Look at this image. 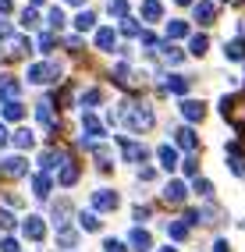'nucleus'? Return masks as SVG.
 <instances>
[{
  "instance_id": "nucleus-1",
  "label": "nucleus",
  "mask_w": 245,
  "mask_h": 252,
  "mask_svg": "<svg viewBox=\"0 0 245 252\" xmlns=\"http://www.w3.org/2000/svg\"><path fill=\"white\" fill-rule=\"evenodd\" d=\"M128 125H132L135 131H139V128H142V131H146V128H153V110H150V107H135V110H128Z\"/></svg>"
},
{
  "instance_id": "nucleus-2",
  "label": "nucleus",
  "mask_w": 245,
  "mask_h": 252,
  "mask_svg": "<svg viewBox=\"0 0 245 252\" xmlns=\"http://www.w3.org/2000/svg\"><path fill=\"white\" fill-rule=\"evenodd\" d=\"M118 192H110V189H100V192H92V206L96 210H118Z\"/></svg>"
},
{
  "instance_id": "nucleus-3",
  "label": "nucleus",
  "mask_w": 245,
  "mask_h": 252,
  "mask_svg": "<svg viewBox=\"0 0 245 252\" xmlns=\"http://www.w3.org/2000/svg\"><path fill=\"white\" fill-rule=\"evenodd\" d=\"M18 89H22V86H18L14 78H0V103H4V107H7V103H14Z\"/></svg>"
},
{
  "instance_id": "nucleus-4",
  "label": "nucleus",
  "mask_w": 245,
  "mask_h": 252,
  "mask_svg": "<svg viewBox=\"0 0 245 252\" xmlns=\"http://www.w3.org/2000/svg\"><path fill=\"white\" fill-rule=\"evenodd\" d=\"M185 195H188V189H185L182 181H171L167 189H163V199H167V203H174V206H178V203H185Z\"/></svg>"
},
{
  "instance_id": "nucleus-5",
  "label": "nucleus",
  "mask_w": 245,
  "mask_h": 252,
  "mask_svg": "<svg viewBox=\"0 0 245 252\" xmlns=\"http://www.w3.org/2000/svg\"><path fill=\"white\" fill-rule=\"evenodd\" d=\"M121 146H124V160H128V163H142V160H146V146L128 142V139H121Z\"/></svg>"
},
{
  "instance_id": "nucleus-6",
  "label": "nucleus",
  "mask_w": 245,
  "mask_h": 252,
  "mask_svg": "<svg viewBox=\"0 0 245 252\" xmlns=\"http://www.w3.org/2000/svg\"><path fill=\"white\" fill-rule=\"evenodd\" d=\"M22 231H25V238H32V242H43V220H39V217H25Z\"/></svg>"
},
{
  "instance_id": "nucleus-7",
  "label": "nucleus",
  "mask_w": 245,
  "mask_h": 252,
  "mask_svg": "<svg viewBox=\"0 0 245 252\" xmlns=\"http://www.w3.org/2000/svg\"><path fill=\"white\" fill-rule=\"evenodd\" d=\"M82 128H86V131H89L92 139H100V135H103V125L96 121V114H89V110L82 114Z\"/></svg>"
},
{
  "instance_id": "nucleus-8",
  "label": "nucleus",
  "mask_w": 245,
  "mask_h": 252,
  "mask_svg": "<svg viewBox=\"0 0 245 252\" xmlns=\"http://www.w3.org/2000/svg\"><path fill=\"white\" fill-rule=\"evenodd\" d=\"M132 245H135V252H150V249H153V238H150L142 227H135V231H132Z\"/></svg>"
},
{
  "instance_id": "nucleus-9",
  "label": "nucleus",
  "mask_w": 245,
  "mask_h": 252,
  "mask_svg": "<svg viewBox=\"0 0 245 252\" xmlns=\"http://www.w3.org/2000/svg\"><path fill=\"white\" fill-rule=\"evenodd\" d=\"M182 114L188 117V121H203V103H192V99H188V103H182Z\"/></svg>"
},
{
  "instance_id": "nucleus-10",
  "label": "nucleus",
  "mask_w": 245,
  "mask_h": 252,
  "mask_svg": "<svg viewBox=\"0 0 245 252\" xmlns=\"http://www.w3.org/2000/svg\"><path fill=\"white\" fill-rule=\"evenodd\" d=\"M32 189H36L39 199H46V195H50V178H46V174H36V178H32Z\"/></svg>"
},
{
  "instance_id": "nucleus-11",
  "label": "nucleus",
  "mask_w": 245,
  "mask_h": 252,
  "mask_svg": "<svg viewBox=\"0 0 245 252\" xmlns=\"http://www.w3.org/2000/svg\"><path fill=\"white\" fill-rule=\"evenodd\" d=\"M4 174H14V178H18V174H25V160H22V157H11V160H4Z\"/></svg>"
},
{
  "instance_id": "nucleus-12",
  "label": "nucleus",
  "mask_w": 245,
  "mask_h": 252,
  "mask_svg": "<svg viewBox=\"0 0 245 252\" xmlns=\"http://www.w3.org/2000/svg\"><path fill=\"white\" fill-rule=\"evenodd\" d=\"M78 227L82 231H100V217H96V213H82L78 217Z\"/></svg>"
},
{
  "instance_id": "nucleus-13",
  "label": "nucleus",
  "mask_w": 245,
  "mask_h": 252,
  "mask_svg": "<svg viewBox=\"0 0 245 252\" xmlns=\"http://www.w3.org/2000/svg\"><path fill=\"white\" fill-rule=\"evenodd\" d=\"M167 89L178 93V96H185V93H188V78H185V75H174V78L167 82Z\"/></svg>"
},
{
  "instance_id": "nucleus-14",
  "label": "nucleus",
  "mask_w": 245,
  "mask_h": 252,
  "mask_svg": "<svg viewBox=\"0 0 245 252\" xmlns=\"http://www.w3.org/2000/svg\"><path fill=\"white\" fill-rule=\"evenodd\" d=\"M160 160H163V167H178V149H171V146H160Z\"/></svg>"
},
{
  "instance_id": "nucleus-15",
  "label": "nucleus",
  "mask_w": 245,
  "mask_h": 252,
  "mask_svg": "<svg viewBox=\"0 0 245 252\" xmlns=\"http://www.w3.org/2000/svg\"><path fill=\"white\" fill-rule=\"evenodd\" d=\"M96 46H100V50H110V46H114V29H100V32H96Z\"/></svg>"
},
{
  "instance_id": "nucleus-16",
  "label": "nucleus",
  "mask_w": 245,
  "mask_h": 252,
  "mask_svg": "<svg viewBox=\"0 0 245 252\" xmlns=\"http://www.w3.org/2000/svg\"><path fill=\"white\" fill-rule=\"evenodd\" d=\"M178 146L192 149V146H195V131H192V128H178Z\"/></svg>"
},
{
  "instance_id": "nucleus-17",
  "label": "nucleus",
  "mask_w": 245,
  "mask_h": 252,
  "mask_svg": "<svg viewBox=\"0 0 245 252\" xmlns=\"http://www.w3.org/2000/svg\"><path fill=\"white\" fill-rule=\"evenodd\" d=\"M32 142H36V135H32V131H29V128H22V131H18V135H14V146H22V149H29Z\"/></svg>"
},
{
  "instance_id": "nucleus-18",
  "label": "nucleus",
  "mask_w": 245,
  "mask_h": 252,
  "mask_svg": "<svg viewBox=\"0 0 245 252\" xmlns=\"http://www.w3.org/2000/svg\"><path fill=\"white\" fill-rule=\"evenodd\" d=\"M57 242H61L64 249H71V245H75V231H71V227H61V231H57Z\"/></svg>"
},
{
  "instance_id": "nucleus-19",
  "label": "nucleus",
  "mask_w": 245,
  "mask_h": 252,
  "mask_svg": "<svg viewBox=\"0 0 245 252\" xmlns=\"http://www.w3.org/2000/svg\"><path fill=\"white\" fill-rule=\"evenodd\" d=\"M75 178H78V167H75V163H68V167L61 171V185H75Z\"/></svg>"
},
{
  "instance_id": "nucleus-20",
  "label": "nucleus",
  "mask_w": 245,
  "mask_h": 252,
  "mask_svg": "<svg viewBox=\"0 0 245 252\" xmlns=\"http://www.w3.org/2000/svg\"><path fill=\"white\" fill-rule=\"evenodd\" d=\"M4 117H7V121H18V117H22V103H18V99L4 107Z\"/></svg>"
},
{
  "instance_id": "nucleus-21",
  "label": "nucleus",
  "mask_w": 245,
  "mask_h": 252,
  "mask_svg": "<svg viewBox=\"0 0 245 252\" xmlns=\"http://www.w3.org/2000/svg\"><path fill=\"white\" fill-rule=\"evenodd\" d=\"M167 234H171L174 242H182L185 234H188V227H185V224H167Z\"/></svg>"
},
{
  "instance_id": "nucleus-22",
  "label": "nucleus",
  "mask_w": 245,
  "mask_h": 252,
  "mask_svg": "<svg viewBox=\"0 0 245 252\" xmlns=\"http://www.w3.org/2000/svg\"><path fill=\"white\" fill-rule=\"evenodd\" d=\"M195 18L210 22V18H214V4H195Z\"/></svg>"
},
{
  "instance_id": "nucleus-23",
  "label": "nucleus",
  "mask_w": 245,
  "mask_h": 252,
  "mask_svg": "<svg viewBox=\"0 0 245 252\" xmlns=\"http://www.w3.org/2000/svg\"><path fill=\"white\" fill-rule=\"evenodd\" d=\"M142 14H146V18H160V4H156V0H146V4H142Z\"/></svg>"
},
{
  "instance_id": "nucleus-24",
  "label": "nucleus",
  "mask_w": 245,
  "mask_h": 252,
  "mask_svg": "<svg viewBox=\"0 0 245 252\" xmlns=\"http://www.w3.org/2000/svg\"><path fill=\"white\" fill-rule=\"evenodd\" d=\"M92 22H96V18H92V14H89V11H82V14H78V18H75V25H78L82 32H86V29H92Z\"/></svg>"
},
{
  "instance_id": "nucleus-25",
  "label": "nucleus",
  "mask_w": 245,
  "mask_h": 252,
  "mask_svg": "<svg viewBox=\"0 0 245 252\" xmlns=\"http://www.w3.org/2000/svg\"><path fill=\"white\" fill-rule=\"evenodd\" d=\"M22 25H25V29H36V25H39V18H36V11H32V7L22 11Z\"/></svg>"
},
{
  "instance_id": "nucleus-26",
  "label": "nucleus",
  "mask_w": 245,
  "mask_h": 252,
  "mask_svg": "<svg viewBox=\"0 0 245 252\" xmlns=\"http://www.w3.org/2000/svg\"><path fill=\"white\" fill-rule=\"evenodd\" d=\"M192 54H195V57L206 54V36H195V39H192Z\"/></svg>"
},
{
  "instance_id": "nucleus-27",
  "label": "nucleus",
  "mask_w": 245,
  "mask_h": 252,
  "mask_svg": "<svg viewBox=\"0 0 245 252\" xmlns=\"http://www.w3.org/2000/svg\"><path fill=\"white\" fill-rule=\"evenodd\" d=\"M36 114H39V121H43V125H54V114H50V103H39V110H36Z\"/></svg>"
},
{
  "instance_id": "nucleus-28",
  "label": "nucleus",
  "mask_w": 245,
  "mask_h": 252,
  "mask_svg": "<svg viewBox=\"0 0 245 252\" xmlns=\"http://www.w3.org/2000/svg\"><path fill=\"white\" fill-rule=\"evenodd\" d=\"M195 192H199L203 199H210V195H214V185H210V181H195Z\"/></svg>"
},
{
  "instance_id": "nucleus-29",
  "label": "nucleus",
  "mask_w": 245,
  "mask_h": 252,
  "mask_svg": "<svg viewBox=\"0 0 245 252\" xmlns=\"http://www.w3.org/2000/svg\"><path fill=\"white\" fill-rule=\"evenodd\" d=\"M50 25H57V29L64 25V11H61V7H54V11H50Z\"/></svg>"
},
{
  "instance_id": "nucleus-30",
  "label": "nucleus",
  "mask_w": 245,
  "mask_h": 252,
  "mask_svg": "<svg viewBox=\"0 0 245 252\" xmlns=\"http://www.w3.org/2000/svg\"><path fill=\"white\" fill-rule=\"evenodd\" d=\"M0 252H18V242H14V238H4V242H0Z\"/></svg>"
},
{
  "instance_id": "nucleus-31",
  "label": "nucleus",
  "mask_w": 245,
  "mask_h": 252,
  "mask_svg": "<svg viewBox=\"0 0 245 252\" xmlns=\"http://www.w3.org/2000/svg\"><path fill=\"white\" fill-rule=\"evenodd\" d=\"M103 249H107V252H124V245H121L118 238H107V245H103Z\"/></svg>"
},
{
  "instance_id": "nucleus-32",
  "label": "nucleus",
  "mask_w": 245,
  "mask_h": 252,
  "mask_svg": "<svg viewBox=\"0 0 245 252\" xmlns=\"http://www.w3.org/2000/svg\"><path fill=\"white\" fill-rule=\"evenodd\" d=\"M0 227H14V217L7 210H0Z\"/></svg>"
},
{
  "instance_id": "nucleus-33",
  "label": "nucleus",
  "mask_w": 245,
  "mask_h": 252,
  "mask_svg": "<svg viewBox=\"0 0 245 252\" xmlns=\"http://www.w3.org/2000/svg\"><path fill=\"white\" fill-rule=\"evenodd\" d=\"M128 7H124V0H110V14H124Z\"/></svg>"
},
{
  "instance_id": "nucleus-34",
  "label": "nucleus",
  "mask_w": 245,
  "mask_h": 252,
  "mask_svg": "<svg viewBox=\"0 0 245 252\" xmlns=\"http://www.w3.org/2000/svg\"><path fill=\"white\" fill-rule=\"evenodd\" d=\"M167 32H171V36H185V25H182V22H174Z\"/></svg>"
},
{
  "instance_id": "nucleus-35",
  "label": "nucleus",
  "mask_w": 245,
  "mask_h": 252,
  "mask_svg": "<svg viewBox=\"0 0 245 252\" xmlns=\"http://www.w3.org/2000/svg\"><path fill=\"white\" fill-rule=\"evenodd\" d=\"M4 142H7V128H4V125H0V146H4Z\"/></svg>"
},
{
  "instance_id": "nucleus-36",
  "label": "nucleus",
  "mask_w": 245,
  "mask_h": 252,
  "mask_svg": "<svg viewBox=\"0 0 245 252\" xmlns=\"http://www.w3.org/2000/svg\"><path fill=\"white\" fill-rule=\"evenodd\" d=\"M214 252H227V242H217V245H214Z\"/></svg>"
},
{
  "instance_id": "nucleus-37",
  "label": "nucleus",
  "mask_w": 245,
  "mask_h": 252,
  "mask_svg": "<svg viewBox=\"0 0 245 252\" xmlns=\"http://www.w3.org/2000/svg\"><path fill=\"white\" fill-rule=\"evenodd\" d=\"M0 11H11V0H0Z\"/></svg>"
},
{
  "instance_id": "nucleus-38",
  "label": "nucleus",
  "mask_w": 245,
  "mask_h": 252,
  "mask_svg": "<svg viewBox=\"0 0 245 252\" xmlns=\"http://www.w3.org/2000/svg\"><path fill=\"white\" fill-rule=\"evenodd\" d=\"M68 4H82V0H68Z\"/></svg>"
},
{
  "instance_id": "nucleus-39",
  "label": "nucleus",
  "mask_w": 245,
  "mask_h": 252,
  "mask_svg": "<svg viewBox=\"0 0 245 252\" xmlns=\"http://www.w3.org/2000/svg\"><path fill=\"white\" fill-rule=\"evenodd\" d=\"M32 4H43V0H32Z\"/></svg>"
},
{
  "instance_id": "nucleus-40",
  "label": "nucleus",
  "mask_w": 245,
  "mask_h": 252,
  "mask_svg": "<svg viewBox=\"0 0 245 252\" xmlns=\"http://www.w3.org/2000/svg\"><path fill=\"white\" fill-rule=\"evenodd\" d=\"M178 4H188V0H178Z\"/></svg>"
},
{
  "instance_id": "nucleus-41",
  "label": "nucleus",
  "mask_w": 245,
  "mask_h": 252,
  "mask_svg": "<svg viewBox=\"0 0 245 252\" xmlns=\"http://www.w3.org/2000/svg\"><path fill=\"white\" fill-rule=\"evenodd\" d=\"M163 252H174V249H163Z\"/></svg>"
}]
</instances>
